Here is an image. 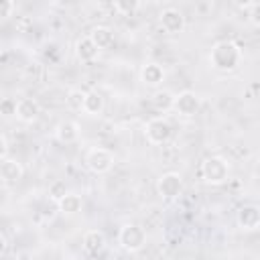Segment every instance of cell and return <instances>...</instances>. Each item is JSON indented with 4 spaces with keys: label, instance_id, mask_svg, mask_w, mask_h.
Masks as SVG:
<instances>
[{
    "label": "cell",
    "instance_id": "obj_1",
    "mask_svg": "<svg viewBox=\"0 0 260 260\" xmlns=\"http://www.w3.org/2000/svg\"><path fill=\"white\" fill-rule=\"evenodd\" d=\"M240 61H242V49H240L238 43H234V41H219V43H215L211 47L209 63H211L213 69L228 73V71L238 69Z\"/></svg>",
    "mask_w": 260,
    "mask_h": 260
},
{
    "label": "cell",
    "instance_id": "obj_2",
    "mask_svg": "<svg viewBox=\"0 0 260 260\" xmlns=\"http://www.w3.org/2000/svg\"><path fill=\"white\" fill-rule=\"evenodd\" d=\"M201 179L207 183V185H221L228 181L230 177V165L225 158L221 156H207L203 162H201Z\"/></svg>",
    "mask_w": 260,
    "mask_h": 260
},
{
    "label": "cell",
    "instance_id": "obj_3",
    "mask_svg": "<svg viewBox=\"0 0 260 260\" xmlns=\"http://www.w3.org/2000/svg\"><path fill=\"white\" fill-rule=\"evenodd\" d=\"M118 240L126 252H140L146 244V230L138 223H126L120 228Z\"/></svg>",
    "mask_w": 260,
    "mask_h": 260
},
{
    "label": "cell",
    "instance_id": "obj_4",
    "mask_svg": "<svg viewBox=\"0 0 260 260\" xmlns=\"http://www.w3.org/2000/svg\"><path fill=\"white\" fill-rule=\"evenodd\" d=\"M144 136H146V140H148L150 144H165V142H169L171 136H173V126H171V122H169L167 118L156 116V118H152V120L146 122V126H144Z\"/></svg>",
    "mask_w": 260,
    "mask_h": 260
},
{
    "label": "cell",
    "instance_id": "obj_5",
    "mask_svg": "<svg viewBox=\"0 0 260 260\" xmlns=\"http://www.w3.org/2000/svg\"><path fill=\"white\" fill-rule=\"evenodd\" d=\"M85 167L95 175H104L114 167V154L108 148H102V146L91 148L85 154Z\"/></svg>",
    "mask_w": 260,
    "mask_h": 260
},
{
    "label": "cell",
    "instance_id": "obj_6",
    "mask_svg": "<svg viewBox=\"0 0 260 260\" xmlns=\"http://www.w3.org/2000/svg\"><path fill=\"white\" fill-rule=\"evenodd\" d=\"M156 193L162 199H175L183 193V179L179 173L169 171L165 175H160V179L156 181Z\"/></svg>",
    "mask_w": 260,
    "mask_h": 260
},
{
    "label": "cell",
    "instance_id": "obj_7",
    "mask_svg": "<svg viewBox=\"0 0 260 260\" xmlns=\"http://www.w3.org/2000/svg\"><path fill=\"white\" fill-rule=\"evenodd\" d=\"M158 22H160L162 30L169 32V35H179L185 28V16H183V12L179 8H173V6L160 10Z\"/></svg>",
    "mask_w": 260,
    "mask_h": 260
},
{
    "label": "cell",
    "instance_id": "obj_8",
    "mask_svg": "<svg viewBox=\"0 0 260 260\" xmlns=\"http://www.w3.org/2000/svg\"><path fill=\"white\" fill-rule=\"evenodd\" d=\"M199 106H201V100L195 91H181L179 95H175V102H173V110L179 112L181 116H195L199 112Z\"/></svg>",
    "mask_w": 260,
    "mask_h": 260
},
{
    "label": "cell",
    "instance_id": "obj_9",
    "mask_svg": "<svg viewBox=\"0 0 260 260\" xmlns=\"http://www.w3.org/2000/svg\"><path fill=\"white\" fill-rule=\"evenodd\" d=\"M236 221H238V225H240L244 232H254V230H258V225H260V209H258V205L250 203V205L240 207V211H238V215H236Z\"/></svg>",
    "mask_w": 260,
    "mask_h": 260
},
{
    "label": "cell",
    "instance_id": "obj_10",
    "mask_svg": "<svg viewBox=\"0 0 260 260\" xmlns=\"http://www.w3.org/2000/svg\"><path fill=\"white\" fill-rule=\"evenodd\" d=\"M24 175V169L18 160L14 158H2L0 160V181L6 183V185H14L22 179Z\"/></svg>",
    "mask_w": 260,
    "mask_h": 260
},
{
    "label": "cell",
    "instance_id": "obj_11",
    "mask_svg": "<svg viewBox=\"0 0 260 260\" xmlns=\"http://www.w3.org/2000/svg\"><path fill=\"white\" fill-rule=\"evenodd\" d=\"M83 250L89 256H100L106 250V236L102 230H87L83 234Z\"/></svg>",
    "mask_w": 260,
    "mask_h": 260
},
{
    "label": "cell",
    "instance_id": "obj_12",
    "mask_svg": "<svg viewBox=\"0 0 260 260\" xmlns=\"http://www.w3.org/2000/svg\"><path fill=\"white\" fill-rule=\"evenodd\" d=\"M39 114H41V106H39L37 100H32V98H20L16 102V114L14 116L18 120H22V122H35L39 118Z\"/></svg>",
    "mask_w": 260,
    "mask_h": 260
},
{
    "label": "cell",
    "instance_id": "obj_13",
    "mask_svg": "<svg viewBox=\"0 0 260 260\" xmlns=\"http://www.w3.org/2000/svg\"><path fill=\"white\" fill-rule=\"evenodd\" d=\"M140 79L148 87H158L165 81V69L158 63H154V61L144 63L142 69H140Z\"/></svg>",
    "mask_w": 260,
    "mask_h": 260
},
{
    "label": "cell",
    "instance_id": "obj_14",
    "mask_svg": "<svg viewBox=\"0 0 260 260\" xmlns=\"http://www.w3.org/2000/svg\"><path fill=\"white\" fill-rule=\"evenodd\" d=\"M91 39V43L98 47V51L102 49H110L114 45V30L110 26H104V24H98L91 28V32L87 35Z\"/></svg>",
    "mask_w": 260,
    "mask_h": 260
},
{
    "label": "cell",
    "instance_id": "obj_15",
    "mask_svg": "<svg viewBox=\"0 0 260 260\" xmlns=\"http://www.w3.org/2000/svg\"><path fill=\"white\" fill-rule=\"evenodd\" d=\"M98 47L91 43L89 37H81L77 43H75V57L81 61V63H91L98 59Z\"/></svg>",
    "mask_w": 260,
    "mask_h": 260
},
{
    "label": "cell",
    "instance_id": "obj_16",
    "mask_svg": "<svg viewBox=\"0 0 260 260\" xmlns=\"http://www.w3.org/2000/svg\"><path fill=\"white\" fill-rule=\"evenodd\" d=\"M55 138L59 142H65V144H71L79 138V126L71 120H65V122H59L57 128H55Z\"/></svg>",
    "mask_w": 260,
    "mask_h": 260
},
{
    "label": "cell",
    "instance_id": "obj_17",
    "mask_svg": "<svg viewBox=\"0 0 260 260\" xmlns=\"http://www.w3.org/2000/svg\"><path fill=\"white\" fill-rule=\"evenodd\" d=\"M57 207H59V211L65 213V215H75V213L81 211V207H83V199H81V195L69 191L61 201H57Z\"/></svg>",
    "mask_w": 260,
    "mask_h": 260
},
{
    "label": "cell",
    "instance_id": "obj_18",
    "mask_svg": "<svg viewBox=\"0 0 260 260\" xmlns=\"http://www.w3.org/2000/svg\"><path fill=\"white\" fill-rule=\"evenodd\" d=\"M104 110V95L100 91H85L83 100V112L87 116H98Z\"/></svg>",
    "mask_w": 260,
    "mask_h": 260
},
{
    "label": "cell",
    "instance_id": "obj_19",
    "mask_svg": "<svg viewBox=\"0 0 260 260\" xmlns=\"http://www.w3.org/2000/svg\"><path fill=\"white\" fill-rule=\"evenodd\" d=\"M173 102H175V95L171 93V91H167V89H160V91H156L154 95H152V106H154V110L156 112H169V110H173Z\"/></svg>",
    "mask_w": 260,
    "mask_h": 260
},
{
    "label": "cell",
    "instance_id": "obj_20",
    "mask_svg": "<svg viewBox=\"0 0 260 260\" xmlns=\"http://www.w3.org/2000/svg\"><path fill=\"white\" fill-rule=\"evenodd\" d=\"M83 100H85V91H81V89H71L67 93V98H65L67 108L69 110H75V112H81L83 110Z\"/></svg>",
    "mask_w": 260,
    "mask_h": 260
},
{
    "label": "cell",
    "instance_id": "obj_21",
    "mask_svg": "<svg viewBox=\"0 0 260 260\" xmlns=\"http://www.w3.org/2000/svg\"><path fill=\"white\" fill-rule=\"evenodd\" d=\"M67 193H69V189H67V183H65V181H53V183L49 185V197H51L55 203L61 201Z\"/></svg>",
    "mask_w": 260,
    "mask_h": 260
},
{
    "label": "cell",
    "instance_id": "obj_22",
    "mask_svg": "<svg viewBox=\"0 0 260 260\" xmlns=\"http://www.w3.org/2000/svg\"><path fill=\"white\" fill-rule=\"evenodd\" d=\"M114 8H116L118 12H122V14H130V12H134L136 8H140V2H136V0H118V2L114 4Z\"/></svg>",
    "mask_w": 260,
    "mask_h": 260
},
{
    "label": "cell",
    "instance_id": "obj_23",
    "mask_svg": "<svg viewBox=\"0 0 260 260\" xmlns=\"http://www.w3.org/2000/svg\"><path fill=\"white\" fill-rule=\"evenodd\" d=\"M0 114H2V116H14V114H16V100L4 98V100L0 102Z\"/></svg>",
    "mask_w": 260,
    "mask_h": 260
},
{
    "label": "cell",
    "instance_id": "obj_24",
    "mask_svg": "<svg viewBox=\"0 0 260 260\" xmlns=\"http://www.w3.org/2000/svg\"><path fill=\"white\" fill-rule=\"evenodd\" d=\"M14 12V2L12 0H0V18H6Z\"/></svg>",
    "mask_w": 260,
    "mask_h": 260
},
{
    "label": "cell",
    "instance_id": "obj_25",
    "mask_svg": "<svg viewBox=\"0 0 260 260\" xmlns=\"http://www.w3.org/2000/svg\"><path fill=\"white\" fill-rule=\"evenodd\" d=\"M6 152H8V140L4 134H0V160L6 158Z\"/></svg>",
    "mask_w": 260,
    "mask_h": 260
},
{
    "label": "cell",
    "instance_id": "obj_26",
    "mask_svg": "<svg viewBox=\"0 0 260 260\" xmlns=\"http://www.w3.org/2000/svg\"><path fill=\"white\" fill-rule=\"evenodd\" d=\"M6 248H8V242H6V238L0 234V256L6 252Z\"/></svg>",
    "mask_w": 260,
    "mask_h": 260
}]
</instances>
